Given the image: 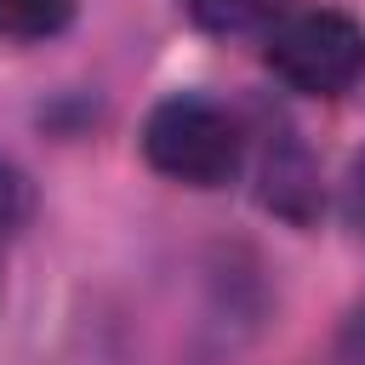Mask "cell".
Returning a JSON list of instances; mask_svg holds the SVG:
<instances>
[{
    "label": "cell",
    "mask_w": 365,
    "mask_h": 365,
    "mask_svg": "<svg viewBox=\"0 0 365 365\" xmlns=\"http://www.w3.org/2000/svg\"><path fill=\"white\" fill-rule=\"evenodd\" d=\"M143 160L182 188H222V182H234V171L245 160V131L222 103H211L200 91H177L148 108Z\"/></svg>",
    "instance_id": "obj_1"
},
{
    "label": "cell",
    "mask_w": 365,
    "mask_h": 365,
    "mask_svg": "<svg viewBox=\"0 0 365 365\" xmlns=\"http://www.w3.org/2000/svg\"><path fill=\"white\" fill-rule=\"evenodd\" d=\"M268 68L302 97H342L365 80V29L348 11H291L268 29Z\"/></svg>",
    "instance_id": "obj_2"
},
{
    "label": "cell",
    "mask_w": 365,
    "mask_h": 365,
    "mask_svg": "<svg viewBox=\"0 0 365 365\" xmlns=\"http://www.w3.org/2000/svg\"><path fill=\"white\" fill-rule=\"evenodd\" d=\"M262 182H268L262 200H268L279 217H291V222H308V217H314V205H319V171H314L308 148H302L291 131H279V137L268 143Z\"/></svg>",
    "instance_id": "obj_3"
},
{
    "label": "cell",
    "mask_w": 365,
    "mask_h": 365,
    "mask_svg": "<svg viewBox=\"0 0 365 365\" xmlns=\"http://www.w3.org/2000/svg\"><path fill=\"white\" fill-rule=\"evenodd\" d=\"M182 6L205 34H222V40L268 34L279 17H291V0H182Z\"/></svg>",
    "instance_id": "obj_4"
},
{
    "label": "cell",
    "mask_w": 365,
    "mask_h": 365,
    "mask_svg": "<svg viewBox=\"0 0 365 365\" xmlns=\"http://www.w3.org/2000/svg\"><path fill=\"white\" fill-rule=\"evenodd\" d=\"M80 0H0V34L17 40H46L57 29H68Z\"/></svg>",
    "instance_id": "obj_5"
},
{
    "label": "cell",
    "mask_w": 365,
    "mask_h": 365,
    "mask_svg": "<svg viewBox=\"0 0 365 365\" xmlns=\"http://www.w3.org/2000/svg\"><path fill=\"white\" fill-rule=\"evenodd\" d=\"M342 217H348L354 234H365V148H359L354 165H348V182H342Z\"/></svg>",
    "instance_id": "obj_6"
},
{
    "label": "cell",
    "mask_w": 365,
    "mask_h": 365,
    "mask_svg": "<svg viewBox=\"0 0 365 365\" xmlns=\"http://www.w3.org/2000/svg\"><path fill=\"white\" fill-rule=\"evenodd\" d=\"M336 365H365V297L354 302V314L336 331Z\"/></svg>",
    "instance_id": "obj_7"
}]
</instances>
